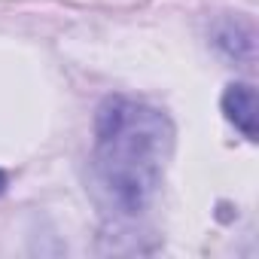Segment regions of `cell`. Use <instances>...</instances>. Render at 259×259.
<instances>
[{"instance_id":"cell-1","label":"cell","mask_w":259,"mask_h":259,"mask_svg":"<svg viewBox=\"0 0 259 259\" xmlns=\"http://www.w3.org/2000/svg\"><path fill=\"white\" fill-rule=\"evenodd\" d=\"M174 150L171 119L135 98L113 95L95 116L92 171L104 207L119 217H141L165 177Z\"/></svg>"},{"instance_id":"cell-2","label":"cell","mask_w":259,"mask_h":259,"mask_svg":"<svg viewBox=\"0 0 259 259\" xmlns=\"http://www.w3.org/2000/svg\"><path fill=\"white\" fill-rule=\"evenodd\" d=\"M223 113L247 141H256V92L247 82H235L223 95Z\"/></svg>"},{"instance_id":"cell-3","label":"cell","mask_w":259,"mask_h":259,"mask_svg":"<svg viewBox=\"0 0 259 259\" xmlns=\"http://www.w3.org/2000/svg\"><path fill=\"white\" fill-rule=\"evenodd\" d=\"M4 189H7V174L0 171V195H4Z\"/></svg>"}]
</instances>
